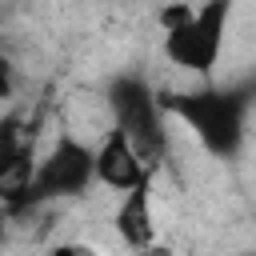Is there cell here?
I'll return each mask as SVG.
<instances>
[{
    "label": "cell",
    "mask_w": 256,
    "mask_h": 256,
    "mask_svg": "<svg viewBox=\"0 0 256 256\" xmlns=\"http://www.w3.org/2000/svg\"><path fill=\"white\" fill-rule=\"evenodd\" d=\"M112 228L120 236V244H128L132 252H144L156 244V220H152V180L136 184L132 192L120 196L116 204V216H112Z\"/></svg>",
    "instance_id": "8992f818"
},
{
    "label": "cell",
    "mask_w": 256,
    "mask_h": 256,
    "mask_svg": "<svg viewBox=\"0 0 256 256\" xmlns=\"http://www.w3.org/2000/svg\"><path fill=\"white\" fill-rule=\"evenodd\" d=\"M152 176H156V168L144 164V156L132 148V140H128L120 128H108L104 140H100V148H96V180H100L104 188H116V192L124 196V192H132L136 184L152 180Z\"/></svg>",
    "instance_id": "5b68a950"
},
{
    "label": "cell",
    "mask_w": 256,
    "mask_h": 256,
    "mask_svg": "<svg viewBox=\"0 0 256 256\" xmlns=\"http://www.w3.org/2000/svg\"><path fill=\"white\" fill-rule=\"evenodd\" d=\"M108 112L112 124L132 140V148L144 156L148 168H160L168 156V132H164V104L156 88L140 72H120L108 80Z\"/></svg>",
    "instance_id": "3957f363"
},
{
    "label": "cell",
    "mask_w": 256,
    "mask_h": 256,
    "mask_svg": "<svg viewBox=\"0 0 256 256\" xmlns=\"http://www.w3.org/2000/svg\"><path fill=\"white\" fill-rule=\"evenodd\" d=\"M4 236H8V212L0 208V248H4Z\"/></svg>",
    "instance_id": "8fae6325"
},
{
    "label": "cell",
    "mask_w": 256,
    "mask_h": 256,
    "mask_svg": "<svg viewBox=\"0 0 256 256\" xmlns=\"http://www.w3.org/2000/svg\"><path fill=\"white\" fill-rule=\"evenodd\" d=\"M252 96L256 88L248 84H204V88L168 92L160 96V104H164V116H176L184 128H192V136L208 156L232 160L244 148V120H248Z\"/></svg>",
    "instance_id": "6da1fadb"
},
{
    "label": "cell",
    "mask_w": 256,
    "mask_h": 256,
    "mask_svg": "<svg viewBox=\"0 0 256 256\" xmlns=\"http://www.w3.org/2000/svg\"><path fill=\"white\" fill-rule=\"evenodd\" d=\"M140 256H172V248H164V244H152V248H144Z\"/></svg>",
    "instance_id": "30bf717a"
},
{
    "label": "cell",
    "mask_w": 256,
    "mask_h": 256,
    "mask_svg": "<svg viewBox=\"0 0 256 256\" xmlns=\"http://www.w3.org/2000/svg\"><path fill=\"white\" fill-rule=\"evenodd\" d=\"M96 180V148H88L76 136H56V144L48 148V156L36 160V180H32V196H28V212L52 200H72L84 196Z\"/></svg>",
    "instance_id": "277c9868"
},
{
    "label": "cell",
    "mask_w": 256,
    "mask_h": 256,
    "mask_svg": "<svg viewBox=\"0 0 256 256\" xmlns=\"http://www.w3.org/2000/svg\"><path fill=\"white\" fill-rule=\"evenodd\" d=\"M48 256H100L92 244H80V240H64V244H56Z\"/></svg>",
    "instance_id": "9c48e42d"
},
{
    "label": "cell",
    "mask_w": 256,
    "mask_h": 256,
    "mask_svg": "<svg viewBox=\"0 0 256 256\" xmlns=\"http://www.w3.org/2000/svg\"><path fill=\"white\" fill-rule=\"evenodd\" d=\"M24 148H32L24 120H20V116H0V160L16 156V152H24Z\"/></svg>",
    "instance_id": "52a82bcc"
},
{
    "label": "cell",
    "mask_w": 256,
    "mask_h": 256,
    "mask_svg": "<svg viewBox=\"0 0 256 256\" xmlns=\"http://www.w3.org/2000/svg\"><path fill=\"white\" fill-rule=\"evenodd\" d=\"M228 16L232 8L224 0L212 4H168L160 8V32H164V56L192 72V76H212L224 52V32H228Z\"/></svg>",
    "instance_id": "7a4b0ae2"
},
{
    "label": "cell",
    "mask_w": 256,
    "mask_h": 256,
    "mask_svg": "<svg viewBox=\"0 0 256 256\" xmlns=\"http://www.w3.org/2000/svg\"><path fill=\"white\" fill-rule=\"evenodd\" d=\"M12 96H16V64L0 56V100H12Z\"/></svg>",
    "instance_id": "ba28073f"
},
{
    "label": "cell",
    "mask_w": 256,
    "mask_h": 256,
    "mask_svg": "<svg viewBox=\"0 0 256 256\" xmlns=\"http://www.w3.org/2000/svg\"><path fill=\"white\" fill-rule=\"evenodd\" d=\"M244 256H256V252H244Z\"/></svg>",
    "instance_id": "7c38bea8"
}]
</instances>
